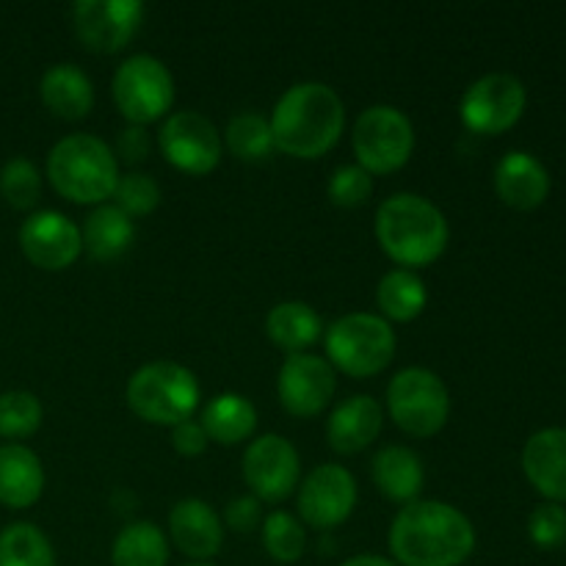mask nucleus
Listing matches in <instances>:
<instances>
[{
    "label": "nucleus",
    "instance_id": "1",
    "mask_svg": "<svg viewBox=\"0 0 566 566\" xmlns=\"http://www.w3.org/2000/svg\"><path fill=\"white\" fill-rule=\"evenodd\" d=\"M398 566H459L475 551L468 514L442 501H412L396 514L387 534Z\"/></svg>",
    "mask_w": 566,
    "mask_h": 566
},
{
    "label": "nucleus",
    "instance_id": "2",
    "mask_svg": "<svg viewBox=\"0 0 566 566\" xmlns=\"http://www.w3.org/2000/svg\"><path fill=\"white\" fill-rule=\"evenodd\" d=\"M274 147L291 158L313 160L329 153L346 127V108L337 92L326 83H293L271 114Z\"/></svg>",
    "mask_w": 566,
    "mask_h": 566
},
{
    "label": "nucleus",
    "instance_id": "3",
    "mask_svg": "<svg viewBox=\"0 0 566 566\" xmlns=\"http://www.w3.org/2000/svg\"><path fill=\"white\" fill-rule=\"evenodd\" d=\"M376 241L401 269H423L442 258L451 241L446 213L420 193H392L376 210Z\"/></svg>",
    "mask_w": 566,
    "mask_h": 566
},
{
    "label": "nucleus",
    "instance_id": "4",
    "mask_svg": "<svg viewBox=\"0 0 566 566\" xmlns=\"http://www.w3.org/2000/svg\"><path fill=\"white\" fill-rule=\"evenodd\" d=\"M48 177L55 191L75 205H105L119 182L116 155L92 133L64 136L48 155Z\"/></svg>",
    "mask_w": 566,
    "mask_h": 566
},
{
    "label": "nucleus",
    "instance_id": "5",
    "mask_svg": "<svg viewBox=\"0 0 566 566\" xmlns=\"http://www.w3.org/2000/svg\"><path fill=\"white\" fill-rule=\"evenodd\" d=\"M127 407L153 426H177L199 407V379L191 368L169 359L142 365L127 381Z\"/></svg>",
    "mask_w": 566,
    "mask_h": 566
},
{
    "label": "nucleus",
    "instance_id": "6",
    "mask_svg": "<svg viewBox=\"0 0 566 566\" xmlns=\"http://www.w3.org/2000/svg\"><path fill=\"white\" fill-rule=\"evenodd\" d=\"M326 363L354 379L381 374L396 357V332L390 321L374 313H348L326 329Z\"/></svg>",
    "mask_w": 566,
    "mask_h": 566
},
{
    "label": "nucleus",
    "instance_id": "7",
    "mask_svg": "<svg viewBox=\"0 0 566 566\" xmlns=\"http://www.w3.org/2000/svg\"><path fill=\"white\" fill-rule=\"evenodd\" d=\"M387 412L401 431L418 440L440 434L451 415V392L429 368H403L387 385Z\"/></svg>",
    "mask_w": 566,
    "mask_h": 566
},
{
    "label": "nucleus",
    "instance_id": "8",
    "mask_svg": "<svg viewBox=\"0 0 566 566\" xmlns=\"http://www.w3.org/2000/svg\"><path fill=\"white\" fill-rule=\"evenodd\" d=\"M352 147L368 175H392L412 158V119L396 105H370L354 122Z\"/></svg>",
    "mask_w": 566,
    "mask_h": 566
},
{
    "label": "nucleus",
    "instance_id": "9",
    "mask_svg": "<svg viewBox=\"0 0 566 566\" xmlns=\"http://www.w3.org/2000/svg\"><path fill=\"white\" fill-rule=\"evenodd\" d=\"M111 88L119 114L138 127L164 119L175 103V77L169 66L149 53L122 61Z\"/></svg>",
    "mask_w": 566,
    "mask_h": 566
},
{
    "label": "nucleus",
    "instance_id": "10",
    "mask_svg": "<svg viewBox=\"0 0 566 566\" xmlns=\"http://www.w3.org/2000/svg\"><path fill=\"white\" fill-rule=\"evenodd\" d=\"M525 105H528L525 83L509 72H492L479 77L464 92L459 116L462 125L479 136H501L523 119Z\"/></svg>",
    "mask_w": 566,
    "mask_h": 566
},
{
    "label": "nucleus",
    "instance_id": "11",
    "mask_svg": "<svg viewBox=\"0 0 566 566\" xmlns=\"http://www.w3.org/2000/svg\"><path fill=\"white\" fill-rule=\"evenodd\" d=\"M243 479L258 501L280 503L302 484V459L282 434H260L243 453Z\"/></svg>",
    "mask_w": 566,
    "mask_h": 566
},
{
    "label": "nucleus",
    "instance_id": "12",
    "mask_svg": "<svg viewBox=\"0 0 566 566\" xmlns=\"http://www.w3.org/2000/svg\"><path fill=\"white\" fill-rule=\"evenodd\" d=\"M158 147L175 169L186 175H210L221 160V136L199 111H177L164 122Z\"/></svg>",
    "mask_w": 566,
    "mask_h": 566
},
{
    "label": "nucleus",
    "instance_id": "13",
    "mask_svg": "<svg viewBox=\"0 0 566 566\" xmlns=\"http://www.w3.org/2000/svg\"><path fill=\"white\" fill-rule=\"evenodd\" d=\"M357 506V479L343 464H318L298 484V514L310 528L332 531Z\"/></svg>",
    "mask_w": 566,
    "mask_h": 566
},
{
    "label": "nucleus",
    "instance_id": "14",
    "mask_svg": "<svg viewBox=\"0 0 566 566\" xmlns=\"http://www.w3.org/2000/svg\"><path fill=\"white\" fill-rule=\"evenodd\" d=\"M144 6L138 0H77L72 9L75 33L94 53H119L138 33Z\"/></svg>",
    "mask_w": 566,
    "mask_h": 566
},
{
    "label": "nucleus",
    "instance_id": "15",
    "mask_svg": "<svg viewBox=\"0 0 566 566\" xmlns=\"http://www.w3.org/2000/svg\"><path fill=\"white\" fill-rule=\"evenodd\" d=\"M335 368L315 354H287L276 376V396L293 418H315L335 396Z\"/></svg>",
    "mask_w": 566,
    "mask_h": 566
},
{
    "label": "nucleus",
    "instance_id": "16",
    "mask_svg": "<svg viewBox=\"0 0 566 566\" xmlns=\"http://www.w3.org/2000/svg\"><path fill=\"white\" fill-rule=\"evenodd\" d=\"M20 249L36 269L64 271L81 258L83 232L59 210L31 213L20 227Z\"/></svg>",
    "mask_w": 566,
    "mask_h": 566
},
{
    "label": "nucleus",
    "instance_id": "17",
    "mask_svg": "<svg viewBox=\"0 0 566 566\" xmlns=\"http://www.w3.org/2000/svg\"><path fill=\"white\" fill-rule=\"evenodd\" d=\"M169 536L182 556L210 562L224 545V525L216 509L199 497H186L169 512Z\"/></svg>",
    "mask_w": 566,
    "mask_h": 566
},
{
    "label": "nucleus",
    "instance_id": "18",
    "mask_svg": "<svg viewBox=\"0 0 566 566\" xmlns=\"http://www.w3.org/2000/svg\"><path fill=\"white\" fill-rule=\"evenodd\" d=\"M495 191L514 210H536L551 197V175L536 155L512 149L495 166Z\"/></svg>",
    "mask_w": 566,
    "mask_h": 566
},
{
    "label": "nucleus",
    "instance_id": "19",
    "mask_svg": "<svg viewBox=\"0 0 566 566\" xmlns=\"http://www.w3.org/2000/svg\"><path fill=\"white\" fill-rule=\"evenodd\" d=\"M523 473L542 497L566 501V429H542L523 448Z\"/></svg>",
    "mask_w": 566,
    "mask_h": 566
},
{
    "label": "nucleus",
    "instance_id": "20",
    "mask_svg": "<svg viewBox=\"0 0 566 566\" xmlns=\"http://www.w3.org/2000/svg\"><path fill=\"white\" fill-rule=\"evenodd\" d=\"M381 423H385V412H381L376 398H346L332 409L329 420H326V440H329L332 451L352 457V453L365 451L370 442H376Z\"/></svg>",
    "mask_w": 566,
    "mask_h": 566
},
{
    "label": "nucleus",
    "instance_id": "21",
    "mask_svg": "<svg viewBox=\"0 0 566 566\" xmlns=\"http://www.w3.org/2000/svg\"><path fill=\"white\" fill-rule=\"evenodd\" d=\"M370 479L387 501L412 503L423 490L426 470L412 448L385 446L370 459Z\"/></svg>",
    "mask_w": 566,
    "mask_h": 566
},
{
    "label": "nucleus",
    "instance_id": "22",
    "mask_svg": "<svg viewBox=\"0 0 566 566\" xmlns=\"http://www.w3.org/2000/svg\"><path fill=\"white\" fill-rule=\"evenodd\" d=\"M44 108L66 122H77L94 108L92 77L77 64H53L39 81Z\"/></svg>",
    "mask_w": 566,
    "mask_h": 566
},
{
    "label": "nucleus",
    "instance_id": "23",
    "mask_svg": "<svg viewBox=\"0 0 566 566\" xmlns=\"http://www.w3.org/2000/svg\"><path fill=\"white\" fill-rule=\"evenodd\" d=\"M44 492L42 459L25 446L0 448V503L6 509H31Z\"/></svg>",
    "mask_w": 566,
    "mask_h": 566
},
{
    "label": "nucleus",
    "instance_id": "24",
    "mask_svg": "<svg viewBox=\"0 0 566 566\" xmlns=\"http://www.w3.org/2000/svg\"><path fill=\"white\" fill-rule=\"evenodd\" d=\"M199 423H202L208 440L219 442V446H238V442H247L258 429V409L247 396L221 392L205 407Z\"/></svg>",
    "mask_w": 566,
    "mask_h": 566
},
{
    "label": "nucleus",
    "instance_id": "25",
    "mask_svg": "<svg viewBox=\"0 0 566 566\" xmlns=\"http://www.w3.org/2000/svg\"><path fill=\"white\" fill-rule=\"evenodd\" d=\"M265 332L274 340V346L285 348L287 354H304L321 340L324 321L310 304L282 302L271 307L269 318H265Z\"/></svg>",
    "mask_w": 566,
    "mask_h": 566
},
{
    "label": "nucleus",
    "instance_id": "26",
    "mask_svg": "<svg viewBox=\"0 0 566 566\" xmlns=\"http://www.w3.org/2000/svg\"><path fill=\"white\" fill-rule=\"evenodd\" d=\"M83 249L92 254L94 260L122 258L130 249L133 238H136V227L127 213H122L116 205H97L88 213L86 224H83Z\"/></svg>",
    "mask_w": 566,
    "mask_h": 566
},
{
    "label": "nucleus",
    "instance_id": "27",
    "mask_svg": "<svg viewBox=\"0 0 566 566\" xmlns=\"http://www.w3.org/2000/svg\"><path fill=\"white\" fill-rule=\"evenodd\" d=\"M376 302L385 315V321H398V324H409L418 318L429 304V291L426 282L420 280L418 271L409 269H392L381 276L379 287H376Z\"/></svg>",
    "mask_w": 566,
    "mask_h": 566
},
{
    "label": "nucleus",
    "instance_id": "28",
    "mask_svg": "<svg viewBox=\"0 0 566 566\" xmlns=\"http://www.w3.org/2000/svg\"><path fill=\"white\" fill-rule=\"evenodd\" d=\"M114 566H166L169 564V536L155 523H130L119 531L111 547Z\"/></svg>",
    "mask_w": 566,
    "mask_h": 566
},
{
    "label": "nucleus",
    "instance_id": "29",
    "mask_svg": "<svg viewBox=\"0 0 566 566\" xmlns=\"http://www.w3.org/2000/svg\"><path fill=\"white\" fill-rule=\"evenodd\" d=\"M0 566H55V551L33 523H14L0 531Z\"/></svg>",
    "mask_w": 566,
    "mask_h": 566
},
{
    "label": "nucleus",
    "instance_id": "30",
    "mask_svg": "<svg viewBox=\"0 0 566 566\" xmlns=\"http://www.w3.org/2000/svg\"><path fill=\"white\" fill-rule=\"evenodd\" d=\"M224 138L230 153L241 160H263L269 158L271 149H276L274 136H271V122L265 116L252 114V111L232 116Z\"/></svg>",
    "mask_w": 566,
    "mask_h": 566
},
{
    "label": "nucleus",
    "instance_id": "31",
    "mask_svg": "<svg viewBox=\"0 0 566 566\" xmlns=\"http://www.w3.org/2000/svg\"><path fill=\"white\" fill-rule=\"evenodd\" d=\"M263 547L276 564H296L307 551V531L302 520L287 512H271L263 520Z\"/></svg>",
    "mask_w": 566,
    "mask_h": 566
},
{
    "label": "nucleus",
    "instance_id": "32",
    "mask_svg": "<svg viewBox=\"0 0 566 566\" xmlns=\"http://www.w3.org/2000/svg\"><path fill=\"white\" fill-rule=\"evenodd\" d=\"M44 418L42 401L28 390H9L0 396V437L25 440L39 431Z\"/></svg>",
    "mask_w": 566,
    "mask_h": 566
},
{
    "label": "nucleus",
    "instance_id": "33",
    "mask_svg": "<svg viewBox=\"0 0 566 566\" xmlns=\"http://www.w3.org/2000/svg\"><path fill=\"white\" fill-rule=\"evenodd\" d=\"M0 197L17 210H31L42 197V177L28 158H11L0 169Z\"/></svg>",
    "mask_w": 566,
    "mask_h": 566
},
{
    "label": "nucleus",
    "instance_id": "34",
    "mask_svg": "<svg viewBox=\"0 0 566 566\" xmlns=\"http://www.w3.org/2000/svg\"><path fill=\"white\" fill-rule=\"evenodd\" d=\"M116 208L122 213L147 216L160 205V186L144 171H130V175H119V182L114 188Z\"/></svg>",
    "mask_w": 566,
    "mask_h": 566
},
{
    "label": "nucleus",
    "instance_id": "35",
    "mask_svg": "<svg viewBox=\"0 0 566 566\" xmlns=\"http://www.w3.org/2000/svg\"><path fill=\"white\" fill-rule=\"evenodd\" d=\"M329 199L337 208H359L374 193V175L363 169L359 164L337 166L329 177Z\"/></svg>",
    "mask_w": 566,
    "mask_h": 566
},
{
    "label": "nucleus",
    "instance_id": "36",
    "mask_svg": "<svg viewBox=\"0 0 566 566\" xmlns=\"http://www.w3.org/2000/svg\"><path fill=\"white\" fill-rule=\"evenodd\" d=\"M528 536L542 551H556L566 542V509L562 503H539L528 517Z\"/></svg>",
    "mask_w": 566,
    "mask_h": 566
},
{
    "label": "nucleus",
    "instance_id": "37",
    "mask_svg": "<svg viewBox=\"0 0 566 566\" xmlns=\"http://www.w3.org/2000/svg\"><path fill=\"white\" fill-rule=\"evenodd\" d=\"M224 520L238 534H252L263 523V509H260V501L254 495L232 497L224 509Z\"/></svg>",
    "mask_w": 566,
    "mask_h": 566
},
{
    "label": "nucleus",
    "instance_id": "38",
    "mask_svg": "<svg viewBox=\"0 0 566 566\" xmlns=\"http://www.w3.org/2000/svg\"><path fill=\"white\" fill-rule=\"evenodd\" d=\"M208 434H205L202 423L193 418L182 420V423L171 426V446H175L177 453L182 457H199L208 448Z\"/></svg>",
    "mask_w": 566,
    "mask_h": 566
},
{
    "label": "nucleus",
    "instance_id": "39",
    "mask_svg": "<svg viewBox=\"0 0 566 566\" xmlns=\"http://www.w3.org/2000/svg\"><path fill=\"white\" fill-rule=\"evenodd\" d=\"M149 147H153L149 133L138 125L125 127V130L119 133V138H116V155H119L122 160H127V164H142L149 155Z\"/></svg>",
    "mask_w": 566,
    "mask_h": 566
},
{
    "label": "nucleus",
    "instance_id": "40",
    "mask_svg": "<svg viewBox=\"0 0 566 566\" xmlns=\"http://www.w3.org/2000/svg\"><path fill=\"white\" fill-rule=\"evenodd\" d=\"M340 566H398V564L385 556H354L348 558V562H343Z\"/></svg>",
    "mask_w": 566,
    "mask_h": 566
},
{
    "label": "nucleus",
    "instance_id": "41",
    "mask_svg": "<svg viewBox=\"0 0 566 566\" xmlns=\"http://www.w3.org/2000/svg\"><path fill=\"white\" fill-rule=\"evenodd\" d=\"M186 566H216V564H208V562H193V564H186Z\"/></svg>",
    "mask_w": 566,
    "mask_h": 566
}]
</instances>
